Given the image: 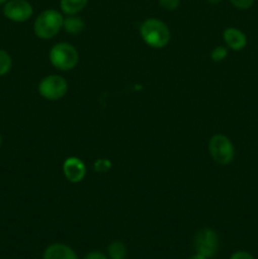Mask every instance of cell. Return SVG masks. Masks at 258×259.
<instances>
[{"mask_svg": "<svg viewBox=\"0 0 258 259\" xmlns=\"http://www.w3.org/2000/svg\"><path fill=\"white\" fill-rule=\"evenodd\" d=\"M225 43H227L228 48L233 51H240L245 47L247 45V37L242 30L237 29V28H227L223 33Z\"/></svg>", "mask_w": 258, "mask_h": 259, "instance_id": "obj_9", "label": "cell"}, {"mask_svg": "<svg viewBox=\"0 0 258 259\" xmlns=\"http://www.w3.org/2000/svg\"><path fill=\"white\" fill-rule=\"evenodd\" d=\"M95 167L96 168H100V171H106L110 167V163L108 161H105V159H100V161L96 162Z\"/></svg>", "mask_w": 258, "mask_h": 259, "instance_id": "obj_20", "label": "cell"}, {"mask_svg": "<svg viewBox=\"0 0 258 259\" xmlns=\"http://www.w3.org/2000/svg\"><path fill=\"white\" fill-rule=\"evenodd\" d=\"M43 259H77V255L68 245L56 243L45 250Z\"/></svg>", "mask_w": 258, "mask_h": 259, "instance_id": "obj_10", "label": "cell"}, {"mask_svg": "<svg viewBox=\"0 0 258 259\" xmlns=\"http://www.w3.org/2000/svg\"><path fill=\"white\" fill-rule=\"evenodd\" d=\"M209 153L217 163L229 164L234 159V146L224 134H215L209 141Z\"/></svg>", "mask_w": 258, "mask_h": 259, "instance_id": "obj_4", "label": "cell"}, {"mask_svg": "<svg viewBox=\"0 0 258 259\" xmlns=\"http://www.w3.org/2000/svg\"><path fill=\"white\" fill-rule=\"evenodd\" d=\"M190 259H207V258H206V257H204V255L199 254V253H196V254L192 255V257L190 258Z\"/></svg>", "mask_w": 258, "mask_h": 259, "instance_id": "obj_21", "label": "cell"}, {"mask_svg": "<svg viewBox=\"0 0 258 259\" xmlns=\"http://www.w3.org/2000/svg\"><path fill=\"white\" fill-rule=\"evenodd\" d=\"M230 3L238 9H248L252 7L254 0H230Z\"/></svg>", "mask_w": 258, "mask_h": 259, "instance_id": "obj_17", "label": "cell"}, {"mask_svg": "<svg viewBox=\"0 0 258 259\" xmlns=\"http://www.w3.org/2000/svg\"><path fill=\"white\" fill-rule=\"evenodd\" d=\"M227 56L228 50L225 47H223V46L215 47L214 50L211 51V53H210V57H211V60L214 61V62H222V61H224L225 58H227Z\"/></svg>", "mask_w": 258, "mask_h": 259, "instance_id": "obj_15", "label": "cell"}, {"mask_svg": "<svg viewBox=\"0 0 258 259\" xmlns=\"http://www.w3.org/2000/svg\"><path fill=\"white\" fill-rule=\"evenodd\" d=\"M32 14L33 8L27 0H9L4 5V15L13 22H27Z\"/></svg>", "mask_w": 258, "mask_h": 259, "instance_id": "obj_7", "label": "cell"}, {"mask_svg": "<svg viewBox=\"0 0 258 259\" xmlns=\"http://www.w3.org/2000/svg\"><path fill=\"white\" fill-rule=\"evenodd\" d=\"M158 3L166 10H176L180 5V0H158Z\"/></svg>", "mask_w": 258, "mask_h": 259, "instance_id": "obj_16", "label": "cell"}, {"mask_svg": "<svg viewBox=\"0 0 258 259\" xmlns=\"http://www.w3.org/2000/svg\"><path fill=\"white\" fill-rule=\"evenodd\" d=\"M222 0H207V3H210V4H218V3H220Z\"/></svg>", "mask_w": 258, "mask_h": 259, "instance_id": "obj_22", "label": "cell"}, {"mask_svg": "<svg viewBox=\"0 0 258 259\" xmlns=\"http://www.w3.org/2000/svg\"><path fill=\"white\" fill-rule=\"evenodd\" d=\"M12 68V58L8 52L0 50V76L7 75Z\"/></svg>", "mask_w": 258, "mask_h": 259, "instance_id": "obj_14", "label": "cell"}, {"mask_svg": "<svg viewBox=\"0 0 258 259\" xmlns=\"http://www.w3.org/2000/svg\"><path fill=\"white\" fill-rule=\"evenodd\" d=\"M68 83L62 76L50 75L40 80L38 93L42 98L50 101H57L67 94Z\"/></svg>", "mask_w": 258, "mask_h": 259, "instance_id": "obj_5", "label": "cell"}, {"mask_svg": "<svg viewBox=\"0 0 258 259\" xmlns=\"http://www.w3.org/2000/svg\"><path fill=\"white\" fill-rule=\"evenodd\" d=\"M63 25V17L55 9L40 13L34 22V33L40 39H51L58 34Z\"/></svg>", "mask_w": 258, "mask_h": 259, "instance_id": "obj_2", "label": "cell"}, {"mask_svg": "<svg viewBox=\"0 0 258 259\" xmlns=\"http://www.w3.org/2000/svg\"><path fill=\"white\" fill-rule=\"evenodd\" d=\"M139 32L146 45L152 48H163L171 40L169 28L167 27L166 23L156 18H149L144 20L139 28Z\"/></svg>", "mask_w": 258, "mask_h": 259, "instance_id": "obj_1", "label": "cell"}, {"mask_svg": "<svg viewBox=\"0 0 258 259\" xmlns=\"http://www.w3.org/2000/svg\"><path fill=\"white\" fill-rule=\"evenodd\" d=\"M62 28L68 34H78L85 28V23L80 17H76V14L68 15L67 18H63Z\"/></svg>", "mask_w": 258, "mask_h": 259, "instance_id": "obj_11", "label": "cell"}, {"mask_svg": "<svg viewBox=\"0 0 258 259\" xmlns=\"http://www.w3.org/2000/svg\"><path fill=\"white\" fill-rule=\"evenodd\" d=\"M195 250L199 254L204 255L206 258H211L217 254L218 248H219V238L217 233L209 228L199 230L195 235Z\"/></svg>", "mask_w": 258, "mask_h": 259, "instance_id": "obj_6", "label": "cell"}, {"mask_svg": "<svg viewBox=\"0 0 258 259\" xmlns=\"http://www.w3.org/2000/svg\"><path fill=\"white\" fill-rule=\"evenodd\" d=\"M0 144H2V136H0Z\"/></svg>", "mask_w": 258, "mask_h": 259, "instance_id": "obj_24", "label": "cell"}, {"mask_svg": "<svg viewBox=\"0 0 258 259\" xmlns=\"http://www.w3.org/2000/svg\"><path fill=\"white\" fill-rule=\"evenodd\" d=\"M88 2L89 0H61V9L67 15L77 14L88 5Z\"/></svg>", "mask_w": 258, "mask_h": 259, "instance_id": "obj_12", "label": "cell"}, {"mask_svg": "<svg viewBox=\"0 0 258 259\" xmlns=\"http://www.w3.org/2000/svg\"><path fill=\"white\" fill-rule=\"evenodd\" d=\"M108 253L109 257L111 259H124L126 255V247L123 242H115L110 243V245L108 247Z\"/></svg>", "mask_w": 258, "mask_h": 259, "instance_id": "obj_13", "label": "cell"}, {"mask_svg": "<svg viewBox=\"0 0 258 259\" xmlns=\"http://www.w3.org/2000/svg\"><path fill=\"white\" fill-rule=\"evenodd\" d=\"M83 259H108L106 255L101 252H90L89 254H86V257Z\"/></svg>", "mask_w": 258, "mask_h": 259, "instance_id": "obj_19", "label": "cell"}, {"mask_svg": "<svg viewBox=\"0 0 258 259\" xmlns=\"http://www.w3.org/2000/svg\"><path fill=\"white\" fill-rule=\"evenodd\" d=\"M230 259H254L252 254H249L248 252H243V250H239V252H235L234 254L230 257Z\"/></svg>", "mask_w": 258, "mask_h": 259, "instance_id": "obj_18", "label": "cell"}, {"mask_svg": "<svg viewBox=\"0 0 258 259\" xmlns=\"http://www.w3.org/2000/svg\"><path fill=\"white\" fill-rule=\"evenodd\" d=\"M4 2H7V0H0V3H4Z\"/></svg>", "mask_w": 258, "mask_h": 259, "instance_id": "obj_23", "label": "cell"}, {"mask_svg": "<svg viewBox=\"0 0 258 259\" xmlns=\"http://www.w3.org/2000/svg\"><path fill=\"white\" fill-rule=\"evenodd\" d=\"M78 52L72 45L66 42L57 43L50 51V61L53 67L61 71H70L77 66Z\"/></svg>", "mask_w": 258, "mask_h": 259, "instance_id": "obj_3", "label": "cell"}, {"mask_svg": "<svg viewBox=\"0 0 258 259\" xmlns=\"http://www.w3.org/2000/svg\"><path fill=\"white\" fill-rule=\"evenodd\" d=\"M63 175L71 184H78L86 176V166L78 157H68L63 162Z\"/></svg>", "mask_w": 258, "mask_h": 259, "instance_id": "obj_8", "label": "cell"}]
</instances>
